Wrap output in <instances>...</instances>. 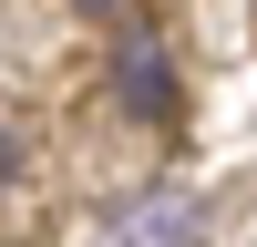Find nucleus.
Returning <instances> with one entry per match:
<instances>
[{"label":"nucleus","mask_w":257,"mask_h":247,"mask_svg":"<svg viewBox=\"0 0 257 247\" xmlns=\"http://www.w3.org/2000/svg\"><path fill=\"white\" fill-rule=\"evenodd\" d=\"M113 93L134 103L144 124H175V62H165V41H155V31H134V41L113 52Z\"/></svg>","instance_id":"f257e3e1"},{"label":"nucleus","mask_w":257,"mask_h":247,"mask_svg":"<svg viewBox=\"0 0 257 247\" xmlns=\"http://www.w3.org/2000/svg\"><path fill=\"white\" fill-rule=\"evenodd\" d=\"M82 11H113V0H82Z\"/></svg>","instance_id":"7ed1b4c3"},{"label":"nucleus","mask_w":257,"mask_h":247,"mask_svg":"<svg viewBox=\"0 0 257 247\" xmlns=\"http://www.w3.org/2000/svg\"><path fill=\"white\" fill-rule=\"evenodd\" d=\"M11 165H21V155H11V134H0V175H11Z\"/></svg>","instance_id":"f03ea898"}]
</instances>
